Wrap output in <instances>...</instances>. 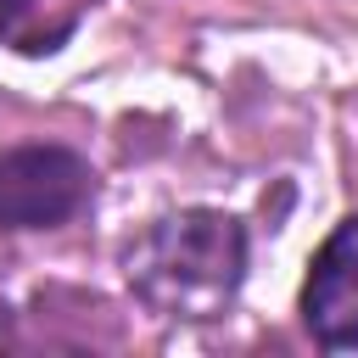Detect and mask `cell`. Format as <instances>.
I'll list each match as a JSON object with an SVG mask.
<instances>
[{"label":"cell","mask_w":358,"mask_h":358,"mask_svg":"<svg viewBox=\"0 0 358 358\" xmlns=\"http://www.w3.org/2000/svg\"><path fill=\"white\" fill-rule=\"evenodd\" d=\"M28 6H34V0H0V39H11V34L22 28V17H28Z\"/></svg>","instance_id":"cell-4"},{"label":"cell","mask_w":358,"mask_h":358,"mask_svg":"<svg viewBox=\"0 0 358 358\" xmlns=\"http://www.w3.org/2000/svg\"><path fill=\"white\" fill-rule=\"evenodd\" d=\"M302 324L330 352H358V213L341 218L308 263Z\"/></svg>","instance_id":"cell-3"},{"label":"cell","mask_w":358,"mask_h":358,"mask_svg":"<svg viewBox=\"0 0 358 358\" xmlns=\"http://www.w3.org/2000/svg\"><path fill=\"white\" fill-rule=\"evenodd\" d=\"M129 291L162 319H218L246 280V229L218 207L157 218L123 257Z\"/></svg>","instance_id":"cell-1"},{"label":"cell","mask_w":358,"mask_h":358,"mask_svg":"<svg viewBox=\"0 0 358 358\" xmlns=\"http://www.w3.org/2000/svg\"><path fill=\"white\" fill-rule=\"evenodd\" d=\"M95 190V173L67 145H17L0 157V229L67 224Z\"/></svg>","instance_id":"cell-2"}]
</instances>
